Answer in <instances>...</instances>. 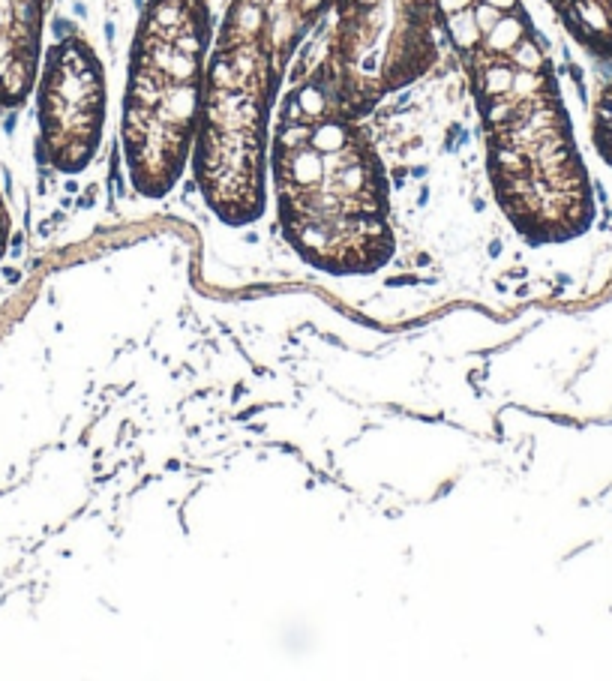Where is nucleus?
Segmentation results:
<instances>
[{"label": "nucleus", "instance_id": "1", "mask_svg": "<svg viewBox=\"0 0 612 681\" xmlns=\"http://www.w3.org/2000/svg\"><path fill=\"white\" fill-rule=\"evenodd\" d=\"M207 0H147L123 105L132 186L165 195L183 171L204 102Z\"/></svg>", "mask_w": 612, "mask_h": 681}, {"label": "nucleus", "instance_id": "2", "mask_svg": "<svg viewBox=\"0 0 612 681\" xmlns=\"http://www.w3.org/2000/svg\"><path fill=\"white\" fill-rule=\"evenodd\" d=\"M102 120L105 84L96 54L81 39H60L48 51L39 90L42 144L51 165L81 171L99 147Z\"/></svg>", "mask_w": 612, "mask_h": 681}, {"label": "nucleus", "instance_id": "3", "mask_svg": "<svg viewBox=\"0 0 612 681\" xmlns=\"http://www.w3.org/2000/svg\"><path fill=\"white\" fill-rule=\"evenodd\" d=\"M594 141H597L603 159H609V165H612V87L597 102V111H594Z\"/></svg>", "mask_w": 612, "mask_h": 681}, {"label": "nucleus", "instance_id": "4", "mask_svg": "<svg viewBox=\"0 0 612 681\" xmlns=\"http://www.w3.org/2000/svg\"><path fill=\"white\" fill-rule=\"evenodd\" d=\"M474 0H432V9L438 12V15H450V12H459V9H465V6H471Z\"/></svg>", "mask_w": 612, "mask_h": 681}, {"label": "nucleus", "instance_id": "5", "mask_svg": "<svg viewBox=\"0 0 612 681\" xmlns=\"http://www.w3.org/2000/svg\"><path fill=\"white\" fill-rule=\"evenodd\" d=\"M327 6H330V0H297L294 3V9L300 15H315V12H324Z\"/></svg>", "mask_w": 612, "mask_h": 681}, {"label": "nucleus", "instance_id": "6", "mask_svg": "<svg viewBox=\"0 0 612 681\" xmlns=\"http://www.w3.org/2000/svg\"><path fill=\"white\" fill-rule=\"evenodd\" d=\"M6 237H9V219H6V210H3V204H0V258H3V252H6Z\"/></svg>", "mask_w": 612, "mask_h": 681}, {"label": "nucleus", "instance_id": "7", "mask_svg": "<svg viewBox=\"0 0 612 681\" xmlns=\"http://www.w3.org/2000/svg\"><path fill=\"white\" fill-rule=\"evenodd\" d=\"M486 3H492V6H498V9H504V12H510V9H516V6H522V0H486Z\"/></svg>", "mask_w": 612, "mask_h": 681}]
</instances>
